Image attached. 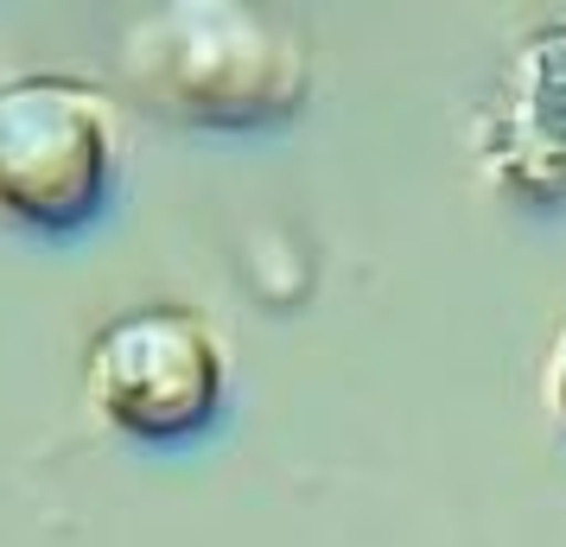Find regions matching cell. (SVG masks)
Returning <instances> with one entry per match:
<instances>
[{"instance_id":"cell-1","label":"cell","mask_w":566,"mask_h":547,"mask_svg":"<svg viewBox=\"0 0 566 547\" xmlns=\"http://www.w3.org/2000/svg\"><path fill=\"white\" fill-rule=\"evenodd\" d=\"M128 77L172 122L255 128L300 108L306 52L249 7H166L128 39Z\"/></svg>"},{"instance_id":"cell-5","label":"cell","mask_w":566,"mask_h":547,"mask_svg":"<svg viewBox=\"0 0 566 547\" xmlns=\"http://www.w3.org/2000/svg\"><path fill=\"white\" fill-rule=\"evenodd\" d=\"M554 369H560V376H554V395H560V414H566V338H560V364Z\"/></svg>"},{"instance_id":"cell-4","label":"cell","mask_w":566,"mask_h":547,"mask_svg":"<svg viewBox=\"0 0 566 547\" xmlns=\"http://www.w3.org/2000/svg\"><path fill=\"white\" fill-rule=\"evenodd\" d=\"M484 166L522 204L566 198V32H535L503 71L484 115Z\"/></svg>"},{"instance_id":"cell-3","label":"cell","mask_w":566,"mask_h":547,"mask_svg":"<svg viewBox=\"0 0 566 547\" xmlns=\"http://www.w3.org/2000/svg\"><path fill=\"white\" fill-rule=\"evenodd\" d=\"M90 401L115 433L185 440L223 401V350L185 306L128 313L90 344Z\"/></svg>"},{"instance_id":"cell-2","label":"cell","mask_w":566,"mask_h":547,"mask_svg":"<svg viewBox=\"0 0 566 547\" xmlns=\"http://www.w3.org/2000/svg\"><path fill=\"white\" fill-rule=\"evenodd\" d=\"M115 179V108L96 83L20 77L0 90V223L83 230Z\"/></svg>"}]
</instances>
